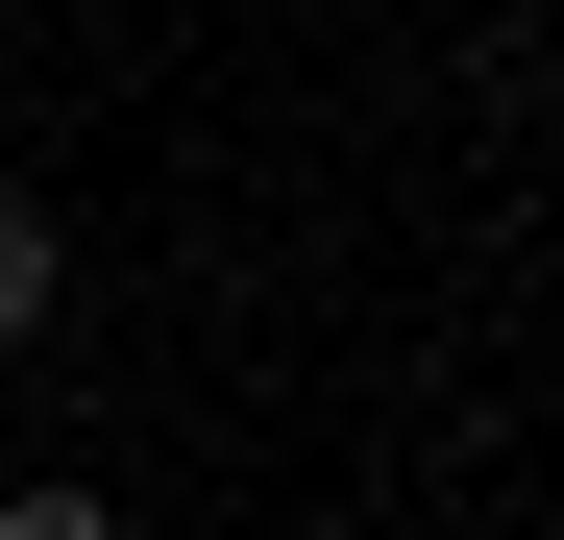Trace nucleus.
<instances>
[{
  "label": "nucleus",
  "instance_id": "obj_1",
  "mask_svg": "<svg viewBox=\"0 0 564 540\" xmlns=\"http://www.w3.org/2000/svg\"><path fill=\"white\" fill-rule=\"evenodd\" d=\"M50 295H74V246H50V197H0V344H50Z\"/></svg>",
  "mask_w": 564,
  "mask_h": 540
},
{
  "label": "nucleus",
  "instance_id": "obj_2",
  "mask_svg": "<svg viewBox=\"0 0 564 540\" xmlns=\"http://www.w3.org/2000/svg\"><path fill=\"white\" fill-rule=\"evenodd\" d=\"M0 540H123V516L99 492H0Z\"/></svg>",
  "mask_w": 564,
  "mask_h": 540
}]
</instances>
